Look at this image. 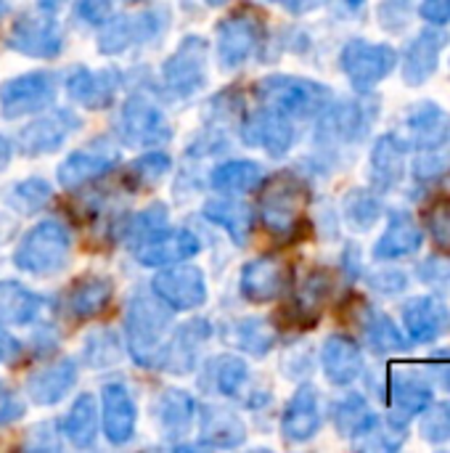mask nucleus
Here are the masks:
<instances>
[{
  "label": "nucleus",
  "mask_w": 450,
  "mask_h": 453,
  "mask_svg": "<svg viewBox=\"0 0 450 453\" xmlns=\"http://www.w3.org/2000/svg\"><path fill=\"white\" fill-rule=\"evenodd\" d=\"M247 143L260 146L271 154H284L294 143V127L289 125V117H281L276 111H263L252 117L244 127Z\"/></svg>",
  "instance_id": "obj_23"
},
{
  "label": "nucleus",
  "mask_w": 450,
  "mask_h": 453,
  "mask_svg": "<svg viewBox=\"0 0 450 453\" xmlns=\"http://www.w3.org/2000/svg\"><path fill=\"white\" fill-rule=\"evenodd\" d=\"M260 98L265 101L271 111L281 117L308 119L326 109V104L332 101V90L313 80L276 74L260 82Z\"/></svg>",
  "instance_id": "obj_1"
},
{
  "label": "nucleus",
  "mask_w": 450,
  "mask_h": 453,
  "mask_svg": "<svg viewBox=\"0 0 450 453\" xmlns=\"http://www.w3.org/2000/svg\"><path fill=\"white\" fill-rule=\"evenodd\" d=\"M424 374L430 377L432 385L443 388L446 393H450V348H440L427 358V369Z\"/></svg>",
  "instance_id": "obj_49"
},
{
  "label": "nucleus",
  "mask_w": 450,
  "mask_h": 453,
  "mask_svg": "<svg viewBox=\"0 0 450 453\" xmlns=\"http://www.w3.org/2000/svg\"><path fill=\"white\" fill-rule=\"evenodd\" d=\"M305 199V186L292 175H278L263 194V220L276 234H286L297 226V215Z\"/></svg>",
  "instance_id": "obj_10"
},
{
  "label": "nucleus",
  "mask_w": 450,
  "mask_h": 453,
  "mask_svg": "<svg viewBox=\"0 0 450 453\" xmlns=\"http://www.w3.org/2000/svg\"><path fill=\"white\" fill-rule=\"evenodd\" d=\"M422 242H424V231L419 228L416 218L406 210H393L387 231L379 236V242L374 247V257L382 263L400 260V257L416 255L422 250Z\"/></svg>",
  "instance_id": "obj_12"
},
{
  "label": "nucleus",
  "mask_w": 450,
  "mask_h": 453,
  "mask_svg": "<svg viewBox=\"0 0 450 453\" xmlns=\"http://www.w3.org/2000/svg\"><path fill=\"white\" fill-rule=\"evenodd\" d=\"M80 127V119L66 114V111H56L48 114L37 122H32L24 133H21V149L27 154H42V151H53L61 146V141Z\"/></svg>",
  "instance_id": "obj_21"
},
{
  "label": "nucleus",
  "mask_w": 450,
  "mask_h": 453,
  "mask_svg": "<svg viewBox=\"0 0 450 453\" xmlns=\"http://www.w3.org/2000/svg\"><path fill=\"white\" fill-rule=\"evenodd\" d=\"M122 130H125L127 141L141 146V143L164 138V119L143 98H133V101H127L125 114H122Z\"/></svg>",
  "instance_id": "obj_26"
},
{
  "label": "nucleus",
  "mask_w": 450,
  "mask_h": 453,
  "mask_svg": "<svg viewBox=\"0 0 450 453\" xmlns=\"http://www.w3.org/2000/svg\"><path fill=\"white\" fill-rule=\"evenodd\" d=\"M403 326L408 342L430 345L450 332V308L435 295L414 297L403 305Z\"/></svg>",
  "instance_id": "obj_9"
},
{
  "label": "nucleus",
  "mask_w": 450,
  "mask_h": 453,
  "mask_svg": "<svg viewBox=\"0 0 450 453\" xmlns=\"http://www.w3.org/2000/svg\"><path fill=\"white\" fill-rule=\"evenodd\" d=\"M385 212L379 191L371 188H353L345 199V220L353 231H369Z\"/></svg>",
  "instance_id": "obj_30"
},
{
  "label": "nucleus",
  "mask_w": 450,
  "mask_h": 453,
  "mask_svg": "<svg viewBox=\"0 0 450 453\" xmlns=\"http://www.w3.org/2000/svg\"><path fill=\"white\" fill-rule=\"evenodd\" d=\"M358 326H361V334H363L369 350L377 353V356H400V353L408 350V337L377 305L361 303Z\"/></svg>",
  "instance_id": "obj_13"
},
{
  "label": "nucleus",
  "mask_w": 450,
  "mask_h": 453,
  "mask_svg": "<svg viewBox=\"0 0 450 453\" xmlns=\"http://www.w3.org/2000/svg\"><path fill=\"white\" fill-rule=\"evenodd\" d=\"M50 196V188L42 183V180H27V183H19L13 188V199H21V202H13L19 210L24 212H32V210H40Z\"/></svg>",
  "instance_id": "obj_47"
},
{
  "label": "nucleus",
  "mask_w": 450,
  "mask_h": 453,
  "mask_svg": "<svg viewBox=\"0 0 450 453\" xmlns=\"http://www.w3.org/2000/svg\"><path fill=\"white\" fill-rule=\"evenodd\" d=\"M111 297V287L103 279H82L69 292V311L77 319H93L98 316Z\"/></svg>",
  "instance_id": "obj_31"
},
{
  "label": "nucleus",
  "mask_w": 450,
  "mask_h": 453,
  "mask_svg": "<svg viewBox=\"0 0 450 453\" xmlns=\"http://www.w3.org/2000/svg\"><path fill=\"white\" fill-rule=\"evenodd\" d=\"M111 165H114V157H109V154H74L61 165L58 175H61L64 186H77L82 180H90V178L106 173Z\"/></svg>",
  "instance_id": "obj_37"
},
{
  "label": "nucleus",
  "mask_w": 450,
  "mask_h": 453,
  "mask_svg": "<svg viewBox=\"0 0 450 453\" xmlns=\"http://www.w3.org/2000/svg\"><path fill=\"white\" fill-rule=\"evenodd\" d=\"M202 435L212 446H236L244 441V427L236 414L225 409H210L202 419Z\"/></svg>",
  "instance_id": "obj_36"
},
{
  "label": "nucleus",
  "mask_w": 450,
  "mask_h": 453,
  "mask_svg": "<svg viewBox=\"0 0 450 453\" xmlns=\"http://www.w3.org/2000/svg\"><path fill=\"white\" fill-rule=\"evenodd\" d=\"M170 326V311L162 303H151V297L138 295L127 311V342L130 353L138 364L149 366L159 342Z\"/></svg>",
  "instance_id": "obj_5"
},
{
  "label": "nucleus",
  "mask_w": 450,
  "mask_h": 453,
  "mask_svg": "<svg viewBox=\"0 0 450 453\" xmlns=\"http://www.w3.org/2000/svg\"><path fill=\"white\" fill-rule=\"evenodd\" d=\"M379 388H382L379 395L390 406L387 422L398 430H408L411 419H416L435 401L430 377L424 372H416L408 366H398V369L387 372L385 382Z\"/></svg>",
  "instance_id": "obj_2"
},
{
  "label": "nucleus",
  "mask_w": 450,
  "mask_h": 453,
  "mask_svg": "<svg viewBox=\"0 0 450 453\" xmlns=\"http://www.w3.org/2000/svg\"><path fill=\"white\" fill-rule=\"evenodd\" d=\"M207 215L220 223L223 228H228V234L244 244V239L249 236V228H252V212L244 202H236V199H220V202H212L207 204Z\"/></svg>",
  "instance_id": "obj_35"
},
{
  "label": "nucleus",
  "mask_w": 450,
  "mask_h": 453,
  "mask_svg": "<svg viewBox=\"0 0 450 453\" xmlns=\"http://www.w3.org/2000/svg\"><path fill=\"white\" fill-rule=\"evenodd\" d=\"M77 380V369L72 361H61L56 366H48L37 374L29 377L27 390L37 403H56L66 395V390L74 385Z\"/></svg>",
  "instance_id": "obj_27"
},
{
  "label": "nucleus",
  "mask_w": 450,
  "mask_h": 453,
  "mask_svg": "<svg viewBox=\"0 0 450 453\" xmlns=\"http://www.w3.org/2000/svg\"><path fill=\"white\" fill-rule=\"evenodd\" d=\"M263 183V170L255 162H228L212 173V186L223 194H247Z\"/></svg>",
  "instance_id": "obj_32"
},
{
  "label": "nucleus",
  "mask_w": 450,
  "mask_h": 453,
  "mask_svg": "<svg viewBox=\"0 0 450 453\" xmlns=\"http://www.w3.org/2000/svg\"><path fill=\"white\" fill-rule=\"evenodd\" d=\"M236 332H239V345L244 350L255 353V356L268 353L271 345H273V332L263 321H244Z\"/></svg>",
  "instance_id": "obj_45"
},
{
  "label": "nucleus",
  "mask_w": 450,
  "mask_h": 453,
  "mask_svg": "<svg viewBox=\"0 0 450 453\" xmlns=\"http://www.w3.org/2000/svg\"><path fill=\"white\" fill-rule=\"evenodd\" d=\"M377 422H379V417L369 409L366 398L358 395V393L345 395V398L334 406V425H337L339 435L358 438V435L369 433Z\"/></svg>",
  "instance_id": "obj_29"
},
{
  "label": "nucleus",
  "mask_w": 450,
  "mask_h": 453,
  "mask_svg": "<svg viewBox=\"0 0 450 453\" xmlns=\"http://www.w3.org/2000/svg\"><path fill=\"white\" fill-rule=\"evenodd\" d=\"M321 114L324 117H321L318 135H324V138H329L334 143H355L377 122L379 101L377 98H366V93H363L361 98L337 101L334 106L326 104V109Z\"/></svg>",
  "instance_id": "obj_6"
},
{
  "label": "nucleus",
  "mask_w": 450,
  "mask_h": 453,
  "mask_svg": "<svg viewBox=\"0 0 450 453\" xmlns=\"http://www.w3.org/2000/svg\"><path fill=\"white\" fill-rule=\"evenodd\" d=\"M156 411H159V419H162L164 430H167V433H172V430L186 427V425L191 422L194 403H191V398H188V395L170 390V393H164V395L159 398Z\"/></svg>",
  "instance_id": "obj_40"
},
{
  "label": "nucleus",
  "mask_w": 450,
  "mask_h": 453,
  "mask_svg": "<svg viewBox=\"0 0 450 453\" xmlns=\"http://www.w3.org/2000/svg\"><path fill=\"white\" fill-rule=\"evenodd\" d=\"M103 427L111 443H125L135 427V406L125 388L109 385L103 390Z\"/></svg>",
  "instance_id": "obj_25"
},
{
  "label": "nucleus",
  "mask_w": 450,
  "mask_h": 453,
  "mask_svg": "<svg viewBox=\"0 0 450 453\" xmlns=\"http://www.w3.org/2000/svg\"><path fill=\"white\" fill-rule=\"evenodd\" d=\"M292 13H308V11H316V8H321L326 0H281Z\"/></svg>",
  "instance_id": "obj_54"
},
{
  "label": "nucleus",
  "mask_w": 450,
  "mask_h": 453,
  "mask_svg": "<svg viewBox=\"0 0 450 453\" xmlns=\"http://www.w3.org/2000/svg\"><path fill=\"white\" fill-rule=\"evenodd\" d=\"M422 422H419V433L427 443H448L450 441V401L443 403H430L422 414Z\"/></svg>",
  "instance_id": "obj_39"
},
{
  "label": "nucleus",
  "mask_w": 450,
  "mask_h": 453,
  "mask_svg": "<svg viewBox=\"0 0 450 453\" xmlns=\"http://www.w3.org/2000/svg\"><path fill=\"white\" fill-rule=\"evenodd\" d=\"M154 292H156L170 308H178V311L196 308V305H202L204 297H207L202 271L194 268V265H175L172 271L156 276Z\"/></svg>",
  "instance_id": "obj_14"
},
{
  "label": "nucleus",
  "mask_w": 450,
  "mask_h": 453,
  "mask_svg": "<svg viewBox=\"0 0 450 453\" xmlns=\"http://www.w3.org/2000/svg\"><path fill=\"white\" fill-rule=\"evenodd\" d=\"M416 279L438 292H448L450 289V260L448 257H427L419 268H416Z\"/></svg>",
  "instance_id": "obj_46"
},
{
  "label": "nucleus",
  "mask_w": 450,
  "mask_h": 453,
  "mask_svg": "<svg viewBox=\"0 0 450 453\" xmlns=\"http://www.w3.org/2000/svg\"><path fill=\"white\" fill-rule=\"evenodd\" d=\"M318 427H321V401H318L316 388L305 385L294 393L292 403L286 406L281 430L286 441L302 443V441H310L318 433Z\"/></svg>",
  "instance_id": "obj_19"
},
{
  "label": "nucleus",
  "mask_w": 450,
  "mask_h": 453,
  "mask_svg": "<svg viewBox=\"0 0 450 453\" xmlns=\"http://www.w3.org/2000/svg\"><path fill=\"white\" fill-rule=\"evenodd\" d=\"M69 255V236L58 223L34 226L16 250V265L34 276H50L64 268Z\"/></svg>",
  "instance_id": "obj_4"
},
{
  "label": "nucleus",
  "mask_w": 450,
  "mask_h": 453,
  "mask_svg": "<svg viewBox=\"0 0 450 453\" xmlns=\"http://www.w3.org/2000/svg\"><path fill=\"white\" fill-rule=\"evenodd\" d=\"M369 284H371L374 292L395 297V295H403L408 289V276L403 271H398V268H385V271L371 273Z\"/></svg>",
  "instance_id": "obj_48"
},
{
  "label": "nucleus",
  "mask_w": 450,
  "mask_h": 453,
  "mask_svg": "<svg viewBox=\"0 0 450 453\" xmlns=\"http://www.w3.org/2000/svg\"><path fill=\"white\" fill-rule=\"evenodd\" d=\"M450 170V151L446 149H432V151H422V157H416L414 162V180L416 183H435L440 180Z\"/></svg>",
  "instance_id": "obj_42"
},
{
  "label": "nucleus",
  "mask_w": 450,
  "mask_h": 453,
  "mask_svg": "<svg viewBox=\"0 0 450 453\" xmlns=\"http://www.w3.org/2000/svg\"><path fill=\"white\" fill-rule=\"evenodd\" d=\"M109 5H111V0H85V3H82V13H85L90 21H101V19L109 13Z\"/></svg>",
  "instance_id": "obj_53"
},
{
  "label": "nucleus",
  "mask_w": 450,
  "mask_h": 453,
  "mask_svg": "<svg viewBox=\"0 0 450 453\" xmlns=\"http://www.w3.org/2000/svg\"><path fill=\"white\" fill-rule=\"evenodd\" d=\"M40 311V300L21 289L13 281L0 284V321L3 324H27L34 319V313Z\"/></svg>",
  "instance_id": "obj_34"
},
{
  "label": "nucleus",
  "mask_w": 450,
  "mask_h": 453,
  "mask_svg": "<svg viewBox=\"0 0 450 453\" xmlns=\"http://www.w3.org/2000/svg\"><path fill=\"white\" fill-rule=\"evenodd\" d=\"M342 3H345V5H347L350 11H361L366 0H342Z\"/></svg>",
  "instance_id": "obj_55"
},
{
  "label": "nucleus",
  "mask_w": 450,
  "mask_h": 453,
  "mask_svg": "<svg viewBox=\"0 0 450 453\" xmlns=\"http://www.w3.org/2000/svg\"><path fill=\"white\" fill-rule=\"evenodd\" d=\"M400 141L408 146V151H432L450 146V114L438 106L435 101H419L411 104L403 111L400 122Z\"/></svg>",
  "instance_id": "obj_7"
},
{
  "label": "nucleus",
  "mask_w": 450,
  "mask_h": 453,
  "mask_svg": "<svg viewBox=\"0 0 450 453\" xmlns=\"http://www.w3.org/2000/svg\"><path fill=\"white\" fill-rule=\"evenodd\" d=\"M207 334H210V329H207L204 321L186 324V326L175 334V340L162 350V366H164L167 372H180V374L188 372L191 364H194V358H196V350H199V345L204 342Z\"/></svg>",
  "instance_id": "obj_28"
},
{
  "label": "nucleus",
  "mask_w": 450,
  "mask_h": 453,
  "mask_svg": "<svg viewBox=\"0 0 450 453\" xmlns=\"http://www.w3.org/2000/svg\"><path fill=\"white\" fill-rule=\"evenodd\" d=\"M21 414H24L21 398H19L11 388H5V385L0 382V422H13V419H19Z\"/></svg>",
  "instance_id": "obj_51"
},
{
  "label": "nucleus",
  "mask_w": 450,
  "mask_h": 453,
  "mask_svg": "<svg viewBox=\"0 0 450 453\" xmlns=\"http://www.w3.org/2000/svg\"><path fill=\"white\" fill-rule=\"evenodd\" d=\"M204 61H207V45L202 40H186L164 66V77L170 88L194 90L204 80Z\"/></svg>",
  "instance_id": "obj_22"
},
{
  "label": "nucleus",
  "mask_w": 450,
  "mask_h": 453,
  "mask_svg": "<svg viewBox=\"0 0 450 453\" xmlns=\"http://www.w3.org/2000/svg\"><path fill=\"white\" fill-rule=\"evenodd\" d=\"M212 372H215V385H217V390H220V393H228V395L236 393V390L241 388L244 377H247V366H244L241 361L231 358V356L217 358V361L212 364Z\"/></svg>",
  "instance_id": "obj_44"
},
{
  "label": "nucleus",
  "mask_w": 450,
  "mask_h": 453,
  "mask_svg": "<svg viewBox=\"0 0 450 453\" xmlns=\"http://www.w3.org/2000/svg\"><path fill=\"white\" fill-rule=\"evenodd\" d=\"M53 101V80L48 74H27L16 77L3 85L0 90V109L5 117L34 114Z\"/></svg>",
  "instance_id": "obj_11"
},
{
  "label": "nucleus",
  "mask_w": 450,
  "mask_h": 453,
  "mask_svg": "<svg viewBox=\"0 0 450 453\" xmlns=\"http://www.w3.org/2000/svg\"><path fill=\"white\" fill-rule=\"evenodd\" d=\"M416 16V0H382L377 19L385 32H403Z\"/></svg>",
  "instance_id": "obj_41"
},
{
  "label": "nucleus",
  "mask_w": 450,
  "mask_h": 453,
  "mask_svg": "<svg viewBox=\"0 0 450 453\" xmlns=\"http://www.w3.org/2000/svg\"><path fill=\"white\" fill-rule=\"evenodd\" d=\"M419 16L430 24L446 27L450 21V0H422Z\"/></svg>",
  "instance_id": "obj_50"
},
{
  "label": "nucleus",
  "mask_w": 450,
  "mask_h": 453,
  "mask_svg": "<svg viewBox=\"0 0 450 453\" xmlns=\"http://www.w3.org/2000/svg\"><path fill=\"white\" fill-rule=\"evenodd\" d=\"M11 48L29 56H56L61 48L58 24L50 21L45 13H29L21 19L11 35Z\"/></svg>",
  "instance_id": "obj_18"
},
{
  "label": "nucleus",
  "mask_w": 450,
  "mask_h": 453,
  "mask_svg": "<svg viewBox=\"0 0 450 453\" xmlns=\"http://www.w3.org/2000/svg\"><path fill=\"white\" fill-rule=\"evenodd\" d=\"M321 364H324L326 380L337 388H347L363 374V353L358 342L345 334H334L324 342Z\"/></svg>",
  "instance_id": "obj_16"
},
{
  "label": "nucleus",
  "mask_w": 450,
  "mask_h": 453,
  "mask_svg": "<svg viewBox=\"0 0 450 453\" xmlns=\"http://www.w3.org/2000/svg\"><path fill=\"white\" fill-rule=\"evenodd\" d=\"M424 220H427V231L435 239V244L443 252H450V199H438L427 210Z\"/></svg>",
  "instance_id": "obj_43"
},
{
  "label": "nucleus",
  "mask_w": 450,
  "mask_h": 453,
  "mask_svg": "<svg viewBox=\"0 0 450 453\" xmlns=\"http://www.w3.org/2000/svg\"><path fill=\"white\" fill-rule=\"evenodd\" d=\"M406 154L408 146L400 141L398 133H387L374 143L371 151V183L379 194L393 191L406 173Z\"/></svg>",
  "instance_id": "obj_17"
},
{
  "label": "nucleus",
  "mask_w": 450,
  "mask_h": 453,
  "mask_svg": "<svg viewBox=\"0 0 450 453\" xmlns=\"http://www.w3.org/2000/svg\"><path fill=\"white\" fill-rule=\"evenodd\" d=\"M448 42V29H443L438 24L422 29L406 45V53H403V80H406V85H411V88L424 85L438 72L440 56H443V50H446Z\"/></svg>",
  "instance_id": "obj_8"
},
{
  "label": "nucleus",
  "mask_w": 450,
  "mask_h": 453,
  "mask_svg": "<svg viewBox=\"0 0 450 453\" xmlns=\"http://www.w3.org/2000/svg\"><path fill=\"white\" fill-rule=\"evenodd\" d=\"M289 281V271L278 260H255L241 273V292L252 303L276 300Z\"/></svg>",
  "instance_id": "obj_20"
},
{
  "label": "nucleus",
  "mask_w": 450,
  "mask_h": 453,
  "mask_svg": "<svg viewBox=\"0 0 450 453\" xmlns=\"http://www.w3.org/2000/svg\"><path fill=\"white\" fill-rule=\"evenodd\" d=\"M40 3H42L45 8H50V11H53V8H58V5H61L64 0H40Z\"/></svg>",
  "instance_id": "obj_56"
},
{
  "label": "nucleus",
  "mask_w": 450,
  "mask_h": 453,
  "mask_svg": "<svg viewBox=\"0 0 450 453\" xmlns=\"http://www.w3.org/2000/svg\"><path fill=\"white\" fill-rule=\"evenodd\" d=\"M117 88V77L103 72V74H93V72H77L74 77H69V90L77 101H82L85 106H106L111 101V93Z\"/></svg>",
  "instance_id": "obj_33"
},
{
  "label": "nucleus",
  "mask_w": 450,
  "mask_h": 453,
  "mask_svg": "<svg viewBox=\"0 0 450 453\" xmlns=\"http://www.w3.org/2000/svg\"><path fill=\"white\" fill-rule=\"evenodd\" d=\"M199 252L196 236L188 231H154L138 247V260L143 265H175Z\"/></svg>",
  "instance_id": "obj_15"
},
{
  "label": "nucleus",
  "mask_w": 450,
  "mask_h": 453,
  "mask_svg": "<svg viewBox=\"0 0 450 453\" xmlns=\"http://www.w3.org/2000/svg\"><path fill=\"white\" fill-rule=\"evenodd\" d=\"M257 42V27L247 16H231L220 24V40H217V56L223 66L241 64Z\"/></svg>",
  "instance_id": "obj_24"
},
{
  "label": "nucleus",
  "mask_w": 450,
  "mask_h": 453,
  "mask_svg": "<svg viewBox=\"0 0 450 453\" xmlns=\"http://www.w3.org/2000/svg\"><path fill=\"white\" fill-rule=\"evenodd\" d=\"M21 353V345L0 329V364H11Z\"/></svg>",
  "instance_id": "obj_52"
},
{
  "label": "nucleus",
  "mask_w": 450,
  "mask_h": 453,
  "mask_svg": "<svg viewBox=\"0 0 450 453\" xmlns=\"http://www.w3.org/2000/svg\"><path fill=\"white\" fill-rule=\"evenodd\" d=\"M64 430H66V438L80 449L93 443V438H95V406H93L90 395H82L72 406V411L64 422Z\"/></svg>",
  "instance_id": "obj_38"
},
{
  "label": "nucleus",
  "mask_w": 450,
  "mask_h": 453,
  "mask_svg": "<svg viewBox=\"0 0 450 453\" xmlns=\"http://www.w3.org/2000/svg\"><path fill=\"white\" fill-rule=\"evenodd\" d=\"M395 64H398V50L393 45L369 42L361 37L350 40L339 56V66L358 93L374 90L382 80H387L395 72Z\"/></svg>",
  "instance_id": "obj_3"
}]
</instances>
